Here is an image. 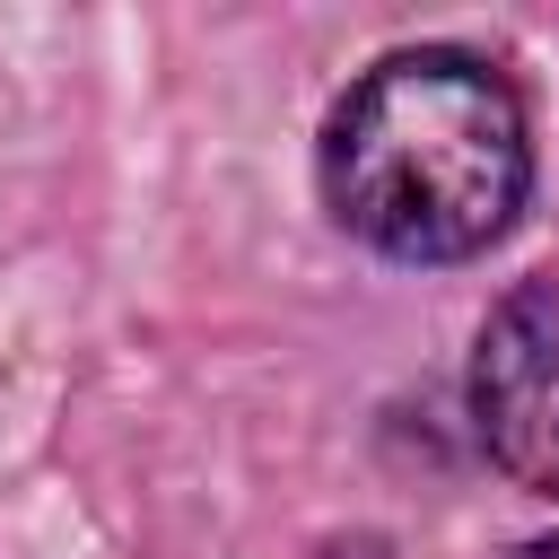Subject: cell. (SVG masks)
Listing matches in <instances>:
<instances>
[{
    "mask_svg": "<svg viewBox=\"0 0 559 559\" xmlns=\"http://www.w3.org/2000/svg\"><path fill=\"white\" fill-rule=\"evenodd\" d=\"M533 192V131L515 87L454 52H384L323 122V201L332 218L393 262H472L489 253Z\"/></svg>",
    "mask_w": 559,
    "mask_h": 559,
    "instance_id": "obj_1",
    "label": "cell"
},
{
    "mask_svg": "<svg viewBox=\"0 0 559 559\" xmlns=\"http://www.w3.org/2000/svg\"><path fill=\"white\" fill-rule=\"evenodd\" d=\"M472 428L515 489L559 498V280H524L489 306L472 349Z\"/></svg>",
    "mask_w": 559,
    "mask_h": 559,
    "instance_id": "obj_2",
    "label": "cell"
},
{
    "mask_svg": "<svg viewBox=\"0 0 559 559\" xmlns=\"http://www.w3.org/2000/svg\"><path fill=\"white\" fill-rule=\"evenodd\" d=\"M515 559H559V533H550V542H524Z\"/></svg>",
    "mask_w": 559,
    "mask_h": 559,
    "instance_id": "obj_3",
    "label": "cell"
}]
</instances>
